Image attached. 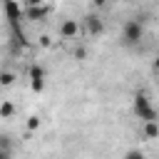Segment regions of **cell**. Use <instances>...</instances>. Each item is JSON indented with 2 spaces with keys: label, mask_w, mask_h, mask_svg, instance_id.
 <instances>
[{
  "label": "cell",
  "mask_w": 159,
  "mask_h": 159,
  "mask_svg": "<svg viewBox=\"0 0 159 159\" xmlns=\"http://www.w3.org/2000/svg\"><path fill=\"white\" fill-rule=\"evenodd\" d=\"M27 77H30V89H32L35 94H40V92L45 89V67H42V65H30Z\"/></svg>",
  "instance_id": "obj_3"
},
{
  "label": "cell",
  "mask_w": 159,
  "mask_h": 159,
  "mask_svg": "<svg viewBox=\"0 0 159 159\" xmlns=\"http://www.w3.org/2000/svg\"><path fill=\"white\" fill-rule=\"evenodd\" d=\"M75 57H77V60H84V57H87V50H84V47H77V50H75Z\"/></svg>",
  "instance_id": "obj_14"
},
{
  "label": "cell",
  "mask_w": 159,
  "mask_h": 159,
  "mask_svg": "<svg viewBox=\"0 0 159 159\" xmlns=\"http://www.w3.org/2000/svg\"><path fill=\"white\" fill-rule=\"evenodd\" d=\"M152 70H154V72H157V75H159V55H157V57H154V62H152Z\"/></svg>",
  "instance_id": "obj_15"
},
{
  "label": "cell",
  "mask_w": 159,
  "mask_h": 159,
  "mask_svg": "<svg viewBox=\"0 0 159 159\" xmlns=\"http://www.w3.org/2000/svg\"><path fill=\"white\" fill-rule=\"evenodd\" d=\"M12 112H15V107H12V102H7V99H5V102L0 104V117H2V119H7V117H10Z\"/></svg>",
  "instance_id": "obj_10"
},
{
  "label": "cell",
  "mask_w": 159,
  "mask_h": 159,
  "mask_svg": "<svg viewBox=\"0 0 159 159\" xmlns=\"http://www.w3.org/2000/svg\"><path fill=\"white\" fill-rule=\"evenodd\" d=\"M5 12H7V20H10V25H15V22L20 20V15H22L25 10H22V7L17 5V2L7 0V2H5Z\"/></svg>",
  "instance_id": "obj_7"
},
{
  "label": "cell",
  "mask_w": 159,
  "mask_h": 159,
  "mask_svg": "<svg viewBox=\"0 0 159 159\" xmlns=\"http://www.w3.org/2000/svg\"><path fill=\"white\" fill-rule=\"evenodd\" d=\"M77 35H80V20L67 17V20L60 22V37H62V40H75Z\"/></svg>",
  "instance_id": "obj_4"
},
{
  "label": "cell",
  "mask_w": 159,
  "mask_h": 159,
  "mask_svg": "<svg viewBox=\"0 0 159 159\" xmlns=\"http://www.w3.org/2000/svg\"><path fill=\"white\" fill-rule=\"evenodd\" d=\"M35 129H40V117H27V132H35Z\"/></svg>",
  "instance_id": "obj_11"
},
{
  "label": "cell",
  "mask_w": 159,
  "mask_h": 159,
  "mask_svg": "<svg viewBox=\"0 0 159 159\" xmlns=\"http://www.w3.org/2000/svg\"><path fill=\"white\" fill-rule=\"evenodd\" d=\"M124 159H147V157H144L142 149H129V152L124 154Z\"/></svg>",
  "instance_id": "obj_12"
},
{
  "label": "cell",
  "mask_w": 159,
  "mask_h": 159,
  "mask_svg": "<svg viewBox=\"0 0 159 159\" xmlns=\"http://www.w3.org/2000/svg\"><path fill=\"white\" fill-rule=\"evenodd\" d=\"M12 82H15V72H10V70H2V72H0V84H2V87H10Z\"/></svg>",
  "instance_id": "obj_9"
},
{
  "label": "cell",
  "mask_w": 159,
  "mask_h": 159,
  "mask_svg": "<svg viewBox=\"0 0 159 159\" xmlns=\"http://www.w3.org/2000/svg\"><path fill=\"white\" fill-rule=\"evenodd\" d=\"M134 114L142 119V124H147V122H159V109L152 107V102H149L147 94H137V97H134Z\"/></svg>",
  "instance_id": "obj_1"
},
{
  "label": "cell",
  "mask_w": 159,
  "mask_h": 159,
  "mask_svg": "<svg viewBox=\"0 0 159 159\" xmlns=\"http://www.w3.org/2000/svg\"><path fill=\"white\" fill-rule=\"evenodd\" d=\"M144 37V25L142 20H127L122 27V42L124 45H137Z\"/></svg>",
  "instance_id": "obj_2"
},
{
  "label": "cell",
  "mask_w": 159,
  "mask_h": 159,
  "mask_svg": "<svg viewBox=\"0 0 159 159\" xmlns=\"http://www.w3.org/2000/svg\"><path fill=\"white\" fill-rule=\"evenodd\" d=\"M142 134H144V139H157V137H159V122H147V124H142Z\"/></svg>",
  "instance_id": "obj_8"
},
{
  "label": "cell",
  "mask_w": 159,
  "mask_h": 159,
  "mask_svg": "<svg viewBox=\"0 0 159 159\" xmlns=\"http://www.w3.org/2000/svg\"><path fill=\"white\" fill-rule=\"evenodd\" d=\"M47 12H50V5H40V2H35V0H30V2L25 5V15H27L30 20H42Z\"/></svg>",
  "instance_id": "obj_5"
},
{
  "label": "cell",
  "mask_w": 159,
  "mask_h": 159,
  "mask_svg": "<svg viewBox=\"0 0 159 159\" xmlns=\"http://www.w3.org/2000/svg\"><path fill=\"white\" fill-rule=\"evenodd\" d=\"M84 30H87L89 35H102V32H104V22H102V17H97V15H87V17H84Z\"/></svg>",
  "instance_id": "obj_6"
},
{
  "label": "cell",
  "mask_w": 159,
  "mask_h": 159,
  "mask_svg": "<svg viewBox=\"0 0 159 159\" xmlns=\"http://www.w3.org/2000/svg\"><path fill=\"white\" fill-rule=\"evenodd\" d=\"M40 45H42V47H50V45H52V37H50V35H42V37H40Z\"/></svg>",
  "instance_id": "obj_13"
}]
</instances>
